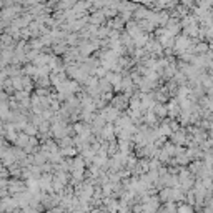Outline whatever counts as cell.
Returning <instances> with one entry per match:
<instances>
[{
  "instance_id": "1",
  "label": "cell",
  "mask_w": 213,
  "mask_h": 213,
  "mask_svg": "<svg viewBox=\"0 0 213 213\" xmlns=\"http://www.w3.org/2000/svg\"><path fill=\"white\" fill-rule=\"evenodd\" d=\"M180 213H191V208H188V206H182V208H180Z\"/></svg>"
}]
</instances>
